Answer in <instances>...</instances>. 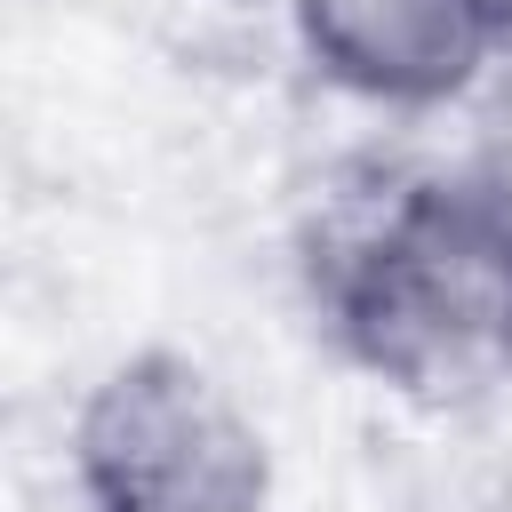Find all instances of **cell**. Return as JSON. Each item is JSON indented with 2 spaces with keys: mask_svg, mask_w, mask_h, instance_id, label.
<instances>
[{
  "mask_svg": "<svg viewBox=\"0 0 512 512\" xmlns=\"http://www.w3.org/2000/svg\"><path fill=\"white\" fill-rule=\"evenodd\" d=\"M288 32L328 88L384 112H440L496 72L512 0H288Z\"/></svg>",
  "mask_w": 512,
  "mask_h": 512,
  "instance_id": "cell-3",
  "label": "cell"
},
{
  "mask_svg": "<svg viewBox=\"0 0 512 512\" xmlns=\"http://www.w3.org/2000/svg\"><path fill=\"white\" fill-rule=\"evenodd\" d=\"M320 320L336 352L416 400L472 408L512 384V168H424L328 240Z\"/></svg>",
  "mask_w": 512,
  "mask_h": 512,
  "instance_id": "cell-1",
  "label": "cell"
},
{
  "mask_svg": "<svg viewBox=\"0 0 512 512\" xmlns=\"http://www.w3.org/2000/svg\"><path fill=\"white\" fill-rule=\"evenodd\" d=\"M80 512H272L280 464L256 408L192 352L136 344L72 408Z\"/></svg>",
  "mask_w": 512,
  "mask_h": 512,
  "instance_id": "cell-2",
  "label": "cell"
}]
</instances>
